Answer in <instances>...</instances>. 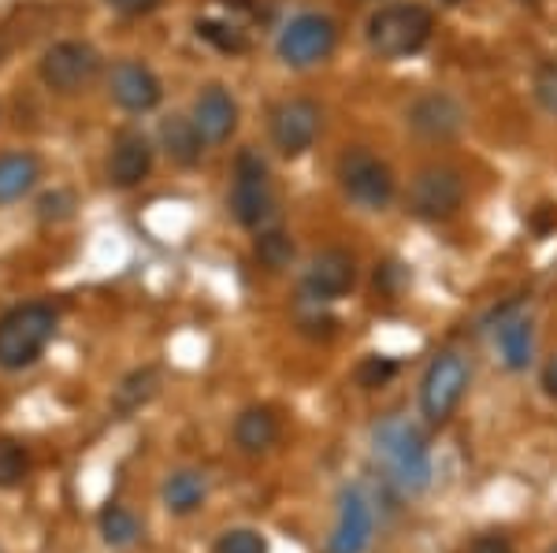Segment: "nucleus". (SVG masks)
I'll use <instances>...</instances> for the list:
<instances>
[{"instance_id": "1", "label": "nucleus", "mask_w": 557, "mask_h": 553, "mask_svg": "<svg viewBox=\"0 0 557 553\" xmlns=\"http://www.w3.org/2000/svg\"><path fill=\"white\" fill-rule=\"evenodd\" d=\"M372 442H375V453L383 457L386 472H391V479L406 490V494H420V490L431 483L428 442L409 420H401V416H386V420L375 427Z\"/></svg>"}, {"instance_id": "2", "label": "nucleus", "mask_w": 557, "mask_h": 553, "mask_svg": "<svg viewBox=\"0 0 557 553\" xmlns=\"http://www.w3.org/2000/svg\"><path fill=\"white\" fill-rule=\"evenodd\" d=\"M431 30L435 20L424 4H386L368 20V45L383 60H406L431 41Z\"/></svg>"}, {"instance_id": "3", "label": "nucleus", "mask_w": 557, "mask_h": 553, "mask_svg": "<svg viewBox=\"0 0 557 553\" xmlns=\"http://www.w3.org/2000/svg\"><path fill=\"white\" fill-rule=\"evenodd\" d=\"M57 335V312L49 305H23L0 319V368L20 372L45 353Z\"/></svg>"}, {"instance_id": "4", "label": "nucleus", "mask_w": 557, "mask_h": 553, "mask_svg": "<svg viewBox=\"0 0 557 553\" xmlns=\"http://www.w3.org/2000/svg\"><path fill=\"white\" fill-rule=\"evenodd\" d=\"M465 390H469V364L457 353L431 356L424 379H420V413L431 427L450 424V416L461 405Z\"/></svg>"}, {"instance_id": "5", "label": "nucleus", "mask_w": 557, "mask_h": 553, "mask_svg": "<svg viewBox=\"0 0 557 553\" xmlns=\"http://www.w3.org/2000/svg\"><path fill=\"white\" fill-rule=\"evenodd\" d=\"M465 204V178L450 164H428L409 183V212L417 219L438 223L461 212Z\"/></svg>"}, {"instance_id": "6", "label": "nucleus", "mask_w": 557, "mask_h": 553, "mask_svg": "<svg viewBox=\"0 0 557 553\" xmlns=\"http://www.w3.org/2000/svg\"><path fill=\"white\" fill-rule=\"evenodd\" d=\"M338 183H343L346 198L361 204L364 212H383L394 201V172L368 149H349L338 160Z\"/></svg>"}, {"instance_id": "7", "label": "nucleus", "mask_w": 557, "mask_h": 553, "mask_svg": "<svg viewBox=\"0 0 557 553\" xmlns=\"http://www.w3.org/2000/svg\"><path fill=\"white\" fill-rule=\"evenodd\" d=\"M231 212L242 227H260L272 219L275 212V193L272 178H268V164L257 153H238L235 164V190H231Z\"/></svg>"}, {"instance_id": "8", "label": "nucleus", "mask_w": 557, "mask_h": 553, "mask_svg": "<svg viewBox=\"0 0 557 553\" xmlns=\"http://www.w3.org/2000/svg\"><path fill=\"white\" fill-rule=\"evenodd\" d=\"M335 41L338 30L327 15L305 12L283 26V34H278V56L290 67H312L335 52Z\"/></svg>"}, {"instance_id": "9", "label": "nucleus", "mask_w": 557, "mask_h": 553, "mask_svg": "<svg viewBox=\"0 0 557 553\" xmlns=\"http://www.w3.org/2000/svg\"><path fill=\"white\" fill-rule=\"evenodd\" d=\"M320 134V104L309 97H286L272 109V141L283 156H301Z\"/></svg>"}, {"instance_id": "10", "label": "nucleus", "mask_w": 557, "mask_h": 553, "mask_svg": "<svg viewBox=\"0 0 557 553\" xmlns=\"http://www.w3.org/2000/svg\"><path fill=\"white\" fill-rule=\"evenodd\" d=\"M97 67H101V60H97L94 45L86 41H60L41 56V78L57 93H78L97 75Z\"/></svg>"}, {"instance_id": "11", "label": "nucleus", "mask_w": 557, "mask_h": 553, "mask_svg": "<svg viewBox=\"0 0 557 553\" xmlns=\"http://www.w3.org/2000/svg\"><path fill=\"white\" fill-rule=\"evenodd\" d=\"M357 287V261L346 249H323L309 264L301 282V293L309 301H338Z\"/></svg>"}, {"instance_id": "12", "label": "nucleus", "mask_w": 557, "mask_h": 553, "mask_svg": "<svg viewBox=\"0 0 557 553\" xmlns=\"http://www.w3.org/2000/svg\"><path fill=\"white\" fill-rule=\"evenodd\" d=\"M409 127L431 141H450L465 130V109L450 93H424L409 104Z\"/></svg>"}, {"instance_id": "13", "label": "nucleus", "mask_w": 557, "mask_h": 553, "mask_svg": "<svg viewBox=\"0 0 557 553\" xmlns=\"http://www.w3.org/2000/svg\"><path fill=\"white\" fill-rule=\"evenodd\" d=\"M368 542H372V505L354 487L338 502V524L327 542V553H364Z\"/></svg>"}, {"instance_id": "14", "label": "nucleus", "mask_w": 557, "mask_h": 553, "mask_svg": "<svg viewBox=\"0 0 557 553\" xmlns=\"http://www.w3.org/2000/svg\"><path fill=\"white\" fill-rule=\"evenodd\" d=\"M112 97H115V104L127 112H149L160 104L164 89H160V78L152 75L146 64L123 60V64L112 71Z\"/></svg>"}, {"instance_id": "15", "label": "nucleus", "mask_w": 557, "mask_h": 553, "mask_svg": "<svg viewBox=\"0 0 557 553\" xmlns=\"http://www.w3.org/2000/svg\"><path fill=\"white\" fill-rule=\"evenodd\" d=\"M152 172V146L146 141V134L138 130H123L112 146V160H108V175L115 186L131 190V186L146 183V175Z\"/></svg>"}, {"instance_id": "16", "label": "nucleus", "mask_w": 557, "mask_h": 553, "mask_svg": "<svg viewBox=\"0 0 557 553\" xmlns=\"http://www.w3.org/2000/svg\"><path fill=\"white\" fill-rule=\"evenodd\" d=\"M194 123L205 141H227L238 127V104L223 86H209L194 101Z\"/></svg>"}, {"instance_id": "17", "label": "nucleus", "mask_w": 557, "mask_h": 553, "mask_svg": "<svg viewBox=\"0 0 557 553\" xmlns=\"http://www.w3.org/2000/svg\"><path fill=\"white\" fill-rule=\"evenodd\" d=\"M160 146H164V153L183 167H194L205 153L201 130H197V123L186 120V115H172V120L160 123Z\"/></svg>"}, {"instance_id": "18", "label": "nucleus", "mask_w": 557, "mask_h": 553, "mask_svg": "<svg viewBox=\"0 0 557 553\" xmlns=\"http://www.w3.org/2000/svg\"><path fill=\"white\" fill-rule=\"evenodd\" d=\"M205 498H209V483H205V476L194 468L175 472L164 483V505H168V513H175V516L197 513L205 505Z\"/></svg>"}, {"instance_id": "19", "label": "nucleus", "mask_w": 557, "mask_h": 553, "mask_svg": "<svg viewBox=\"0 0 557 553\" xmlns=\"http://www.w3.org/2000/svg\"><path fill=\"white\" fill-rule=\"evenodd\" d=\"M278 439V420L272 409H246L235 420V442L242 453H264Z\"/></svg>"}, {"instance_id": "20", "label": "nucleus", "mask_w": 557, "mask_h": 553, "mask_svg": "<svg viewBox=\"0 0 557 553\" xmlns=\"http://www.w3.org/2000/svg\"><path fill=\"white\" fill-rule=\"evenodd\" d=\"M498 345H502V361H506V368H513V372L528 368V364H532V350H535L532 319H524V316L502 319Z\"/></svg>"}, {"instance_id": "21", "label": "nucleus", "mask_w": 557, "mask_h": 553, "mask_svg": "<svg viewBox=\"0 0 557 553\" xmlns=\"http://www.w3.org/2000/svg\"><path fill=\"white\" fill-rule=\"evenodd\" d=\"M34 183H38V160L26 153L0 156V204L20 201Z\"/></svg>"}, {"instance_id": "22", "label": "nucleus", "mask_w": 557, "mask_h": 553, "mask_svg": "<svg viewBox=\"0 0 557 553\" xmlns=\"http://www.w3.org/2000/svg\"><path fill=\"white\" fill-rule=\"evenodd\" d=\"M101 535H104L108 546H131V542L141 535V524H138V516H134V513L112 505V510L101 513Z\"/></svg>"}, {"instance_id": "23", "label": "nucleus", "mask_w": 557, "mask_h": 553, "mask_svg": "<svg viewBox=\"0 0 557 553\" xmlns=\"http://www.w3.org/2000/svg\"><path fill=\"white\" fill-rule=\"evenodd\" d=\"M257 256L268 272H283V267H290V261H294V242L283 235V230H268V235H260V242H257Z\"/></svg>"}, {"instance_id": "24", "label": "nucleus", "mask_w": 557, "mask_h": 553, "mask_svg": "<svg viewBox=\"0 0 557 553\" xmlns=\"http://www.w3.org/2000/svg\"><path fill=\"white\" fill-rule=\"evenodd\" d=\"M197 38H205L209 45H215L220 52H246L249 41L238 26H227V23H215V20H201L197 23Z\"/></svg>"}, {"instance_id": "25", "label": "nucleus", "mask_w": 557, "mask_h": 553, "mask_svg": "<svg viewBox=\"0 0 557 553\" xmlns=\"http://www.w3.org/2000/svg\"><path fill=\"white\" fill-rule=\"evenodd\" d=\"M30 472V461H26V450L12 439H0V487H20Z\"/></svg>"}, {"instance_id": "26", "label": "nucleus", "mask_w": 557, "mask_h": 553, "mask_svg": "<svg viewBox=\"0 0 557 553\" xmlns=\"http://www.w3.org/2000/svg\"><path fill=\"white\" fill-rule=\"evenodd\" d=\"M152 390H157V372H152V368L134 372V376L120 387V394H115V405H120L123 413H131V409H138L141 401L152 398Z\"/></svg>"}, {"instance_id": "27", "label": "nucleus", "mask_w": 557, "mask_h": 553, "mask_svg": "<svg viewBox=\"0 0 557 553\" xmlns=\"http://www.w3.org/2000/svg\"><path fill=\"white\" fill-rule=\"evenodd\" d=\"M394 376H398V364H394L391 356H364V361L357 364V387H364V390H380Z\"/></svg>"}, {"instance_id": "28", "label": "nucleus", "mask_w": 557, "mask_h": 553, "mask_svg": "<svg viewBox=\"0 0 557 553\" xmlns=\"http://www.w3.org/2000/svg\"><path fill=\"white\" fill-rule=\"evenodd\" d=\"M212 553H268L264 539L249 528H238V531H227L220 542H215Z\"/></svg>"}, {"instance_id": "29", "label": "nucleus", "mask_w": 557, "mask_h": 553, "mask_svg": "<svg viewBox=\"0 0 557 553\" xmlns=\"http://www.w3.org/2000/svg\"><path fill=\"white\" fill-rule=\"evenodd\" d=\"M535 97H539V104H543L546 112L557 115V64H554V60L539 64V71H535Z\"/></svg>"}, {"instance_id": "30", "label": "nucleus", "mask_w": 557, "mask_h": 553, "mask_svg": "<svg viewBox=\"0 0 557 553\" xmlns=\"http://www.w3.org/2000/svg\"><path fill=\"white\" fill-rule=\"evenodd\" d=\"M469 553H517L513 550V542L506 539V535H480V539L472 542V550Z\"/></svg>"}, {"instance_id": "31", "label": "nucleus", "mask_w": 557, "mask_h": 553, "mask_svg": "<svg viewBox=\"0 0 557 553\" xmlns=\"http://www.w3.org/2000/svg\"><path fill=\"white\" fill-rule=\"evenodd\" d=\"M108 4L123 15H149L152 8H160V0H108Z\"/></svg>"}, {"instance_id": "32", "label": "nucleus", "mask_w": 557, "mask_h": 553, "mask_svg": "<svg viewBox=\"0 0 557 553\" xmlns=\"http://www.w3.org/2000/svg\"><path fill=\"white\" fill-rule=\"evenodd\" d=\"M543 390L557 401V356H554V361L543 368Z\"/></svg>"}, {"instance_id": "33", "label": "nucleus", "mask_w": 557, "mask_h": 553, "mask_svg": "<svg viewBox=\"0 0 557 553\" xmlns=\"http://www.w3.org/2000/svg\"><path fill=\"white\" fill-rule=\"evenodd\" d=\"M446 4H461V0H446Z\"/></svg>"}, {"instance_id": "34", "label": "nucleus", "mask_w": 557, "mask_h": 553, "mask_svg": "<svg viewBox=\"0 0 557 553\" xmlns=\"http://www.w3.org/2000/svg\"><path fill=\"white\" fill-rule=\"evenodd\" d=\"M550 553H557V546H550Z\"/></svg>"}]
</instances>
